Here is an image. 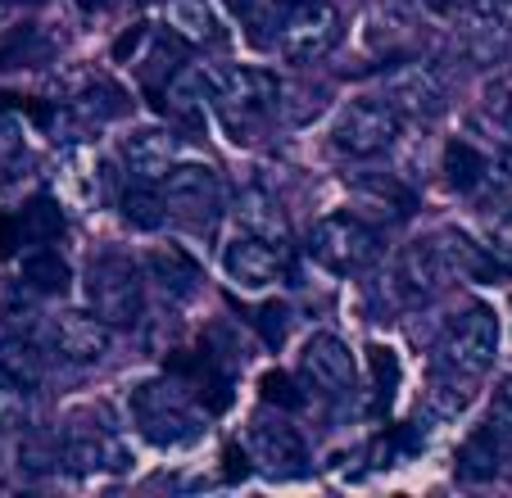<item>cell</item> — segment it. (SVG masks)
Returning a JSON list of instances; mask_svg holds the SVG:
<instances>
[{
	"instance_id": "7",
	"label": "cell",
	"mask_w": 512,
	"mask_h": 498,
	"mask_svg": "<svg viewBox=\"0 0 512 498\" xmlns=\"http://www.w3.org/2000/svg\"><path fill=\"white\" fill-rule=\"evenodd\" d=\"M340 46V10L327 0H300L281 14L277 50L290 64H313Z\"/></svg>"
},
{
	"instance_id": "42",
	"label": "cell",
	"mask_w": 512,
	"mask_h": 498,
	"mask_svg": "<svg viewBox=\"0 0 512 498\" xmlns=\"http://www.w3.org/2000/svg\"><path fill=\"white\" fill-rule=\"evenodd\" d=\"M14 5H19V0H0V14H5V10H14Z\"/></svg>"
},
{
	"instance_id": "30",
	"label": "cell",
	"mask_w": 512,
	"mask_h": 498,
	"mask_svg": "<svg viewBox=\"0 0 512 498\" xmlns=\"http://www.w3.org/2000/svg\"><path fill=\"white\" fill-rule=\"evenodd\" d=\"M503 46H508V28H503L499 19L467 23V55H472L476 64H490V59H499Z\"/></svg>"
},
{
	"instance_id": "1",
	"label": "cell",
	"mask_w": 512,
	"mask_h": 498,
	"mask_svg": "<svg viewBox=\"0 0 512 498\" xmlns=\"http://www.w3.org/2000/svg\"><path fill=\"white\" fill-rule=\"evenodd\" d=\"M132 417L141 435L159 449H177V444H195L204 435V408L182 381H141L132 390Z\"/></svg>"
},
{
	"instance_id": "36",
	"label": "cell",
	"mask_w": 512,
	"mask_h": 498,
	"mask_svg": "<svg viewBox=\"0 0 512 498\" xmlns=\"http://www.w3.org/2000/svg\"><path fill=\"white\" fill-rule=\"evenodd\" d=\"M28 154V141H23V127L14 118H0V168L5 163H19Z\"/></svg>"
},
{
	"instance_id": "6",
	"label": "cell",
	"mask_w": 512,
	"mask_h": 498,
	"mask_svg": "<svg viewBox=\"0 0 512 498\" xmlns=\"http://www.w3.org/2000/svg\"><path fill=\"white\" fill-rule=\"evenodd\" d=\"M309 254L336 277H354V272L372 268V259L381 254V240L368 222L349 218V213H331L309 231Z\"/></svg>"
},
{
	"instance_id": "11",
	"label": "cell",
	"mask_w": 512,
	"mask_h": 498,
	"mask_svg": "<svg viewBox=\"0 0 512 498\" xmlns=\"http://www.w3.org/2000/svg\"><path fill=\"white\" fill-rule=\"evenodd\" d=\"M245 453L259 471L268 476H304L309 467V444L295 426L277 422V417H254L245 426Z\"/></svg>"
},
{
	"instance_id": "2",
	"label": "cell",
	"mask_w": 512,
	"mask_h": 498,
	"mask_svg": "<svg viewBox=\"0 0 512 498\" xmlns=\"http://www.w3.org/2000/svg\"><path fill=\"white\" fill-rule=\"evenodd\" d=\"M213 109H218V123L232 132V141H250L259 132V123L272 114L277 105V77L268 68H223L213 77Z\"/></svg>"
},
{
	"instance_id": "27",
	"label": "cell",
	"mask_w": 512,
	"mask_h": 498,
	"mask_svg": "<svg viewBox=\"0 0 512 498\" xmlns=\"http://www.w3.org/2000/svg\"><path fill=\"white\" fill-rule=\"evenodd\" d=\"M182 59H186V50H182V37L177 32H159L155 41H150V55H145V64H141V82H145V91H164L168 87V77L182 68Z\"/></svg>"
},
{
	"instance_id": "35",
	"label": "cell",
	"mask_w": 512,
	"mask_h": 498,
	"mask_svg": "<svg viewBox=\"0 0 512 498\" xmlns=\"http://www.w3.org/2000/svg\"><path fill=\"white\" fill-rule=\"evenodd\" d=\"M485 426H494V431H499L503 440L512 444V376H503L499 390H494V399H490V417H485Z\"/></svg>"
},
{
	"instance_id": "34",
	"label": "cell",
	"mask_w": 512,
	"mask_h": 498,
	"mask_svg": "<svg viewBox=\"0 0 512 498\" xmlns=\"http://www.w3.org/2000/svg\"><path fill=\"white\" fill-rule=\"evenodd\" d=\"M259 390H263V399L277 403V408H300V403H304V394H300V385H295V376H286V372H268Z\"/></svg>"
},
{
	"instance_id": "5",
	"label": "cell",
	"mask_w": 512,
	"mask_h": 498,
	"mask_svg": "<svg viewBox=\"0 0 512 498\" xmlns=\"http://www.w3.org/2000/svg\"><path fill=\"white\" fill-rule=\"evenodd\" d=\"M494 354H499V317H494V308L472 304L458 317H449L445 340H440V367L476 381V376L490 372Z\"/></svg>"
},
{
	"instance_id": "19",
	"label": "cell",
	"mask_w": 512,
	"mask_h": 498,
	"mask_svg": "<svg viewBox=\"0 0 512 498\" xmlns=\"http://www.w3.org/2000/svg\"><path fill=\"white\" fill-rule=\"evenodd\" d=\"M508 449L512 444L503 440L494 426H476L463 440V449H458V480H463V485H485V480H494L503 471V462H508Z\"/></svg>"
},
{
	"instance_id": "22",
	"label": "cell",
	"mask_w": 512,
	"mask_h": 498,
	"mask_svg": "<svg viewBox=\"0 0 512 498\" xmlns=\"http://www.w3.org/2000/svg\"><path fill=\"white\" fill-rule=\"evenodd\" d=\"M168 32L186 41V46H209L218 41V19H213L209 0H168Z\"/></svg>"
},
{
	"instance_id": "23",
	"label": "cell",
	"mask_w": 512,
	"mask_h": 498,
	"mask_svg": "<svg viewBox=\"0 0 512 498\" xmlns=\"http://www.w3.org/2000/svg\"><path fill=\"white\" fill-rule=\"evenodd\" d=\"M55 50H59V41L46 37V28H14L10 37L0 41V68H5V73H14V68H37V64H46Z\"/></svg>"
},
{
	"instance_id": "41",
	"label": "cell",
	"mask_w": 512,
	"mask_h": 498,
	"mask_svg": "<svg viewBox=\"0 0 512 498\" xmlns=\"http://www.w3.org/2000/svg\"><path fill=\"white\" fill-rule=\"evenodd\" d=\"M503 127H508V136H512V100L503 105Z\"/></svg>"
},
{
	"instance_id": "20",
	"label": "cell",
	"mask_w": 512,
	"mask_h": 498,
	"mask_svg": "<svg viewBox=\"0 0 512 498\" xmlns=\"http://www.w3.org/2000/svg\"><path fill=\"white\" fill-rule=\"evenodd\" d=\"M159 96H164V109L177 118V123H195L200 109H204V100L213 96V77L200 73V68H177Z\"/></svg>"
},
{
	"instance_id": "14",
	"label": "cell",
	"mask_w": 512,
	"mask_h": 498,
	"mask_svg": "<svg viewBox=\"0 0 512 498\" xmlns=\"http://www.w3.org/2000/svg\"><path fill=\"white\" fill-rule=\"evenodd\" d=\"M118 159H123V168H127L132 182L159 186L168 177V168L177 163V136L168 132V127H136V132L123 136Z\"/></svg>"
},
{
	"instance_id": "3",
	"label": "cell",
	"mask_w": 512,
	"mask_h": 498,
	"mask_svg": "<svg viewBox=\"0 0 512 498\" xmlns=\"http://www.w3.org/2000/svg\"><path fill=\"white\" fill-rule=\"evenodd\" d=\"M87 304L100 322L109 326H136L145 308V277L127 254L100 249L87 263Z\"/></svg>"
},
{
	"instance_id": "4",
	"label": "cell",
	"mask_w": 512,
	"mask_h": 498,
	"mask_svg": "<svg viewBox=\"0 0 512 498\" xmlns=\"http://www.w3.org/2000/svg\"><path fill=\"white\" fill-rule=\"evenodd\" d=\"M399 127H404V114L386 100H345L340 114L331 118V145L354 159H372L399 141Z\"/></svg>"
},
{
	"instance_id": "18",
	"label": "cell",
	"mask_w": 512,
	"mask_h": 498,
	"mask_svg": "<svg viewBox=\"0 0 512 498\" xmlns=\"http://www.w3.org/2000/svg\"><path fill=\"white\" fill-rule=\"evenodd\" d=\"M55 191L64 195L73 209H91V204L100 200V191H105V177H100V159L87 150V145H78V150H68L64 159H59Z\"/></svg>"
},
{
	"instance_id": "37",
	"label": "cell",
	"mask_w": 512,
	"mask_h": 498,
	"mask_svg": "<svg viewBox=\"0 0 512 498\" xmlns=\"http://www.w3.org/2000/svg\"><path fill=\"white\" fill-rule=\"evenodd\" d=\"M490 249H494V259H499L503 268H512V213L499 218V227H494V236H490Z\"/></svg>"
},
{
	"instance_id": "40",
	"label": "cell",
	"mask_w": 512,
	"mask_h": 498,
	"mask_svg": "<svg viewBox=\"0 0 512 498\" xmlns=\"http://www.w3.org/2000/svg\"><path fill=\"white\" fill-rule=\"evenodd\" d=\"M494 19H499L503 28L512 32V0H494Z\"/></svg>"
},
{
	"instance_id": "39",
	"label": "cell",
	"mask_w": 512,
	"mask_h": 498,
	"mask_svg": "<svg viewBox=\"0 0 512 498\" xmlns=\"http://www.w3.org/2000/svg\"><path fill=\"white\" fill-rule=\"evenodd\" d=\"M254 5H259V0H223V10H227V14H236V19H250Z\"/></svg>"
},
{
	"instance_id": "16",
	"label": "cell",
	"mask_w": 512,
	"mask_h": 498,
	"mask_svg": "<svg viewBox=\"0 0 512 498\" xmlns=\"http://www.w3.org/2000/svg\"><path fill=\"white\" fill-rule=\"evenodd\" d=\"M386 105H395L399 114H413V118H426L435 109L445 105V87L440 77L431 73L426 64H399L395 73L386 77Z\"/></svg>"
},
{
	"instance_id": "33",
	"label": "cell",
	"mask_w": 512,
	"mask_h": 498,
	"mask_svg": "<svg viewBox=\"0 0 512 498\" xmlns=\"http://www.w3.org/2000/svg\"><path fill=\"white\" fill-rule=\"evenodd\" d=\"M55 453H59V440H50V435H28V440H23V471H32V476H37V471H50L55 467Z\"/></svg>"
},
{
	"instance_id": "31",
	"label": "cell",
	"mask_w": 512,
	"mask_h": 498,
	"mask_svg": "<svg viewBox=\"0 0 512 498\" xmlns=\"http://www.w3.org/2000/svg\"><path fill=\"white\" fill-rule=\"evenodd\" d=\"M28 426V394L19 381L0 376V435H19Z\"/></svg>"
},
{
	"instance_id": "13",
	"label": "cell",
	"mask_w": 512,
	"mask_h": 498,
	"mask_svg": "<svg viewBox=\"0 0 512 498\" xmlns=\"http://www.w3.org/2000/svg\"><path fill=\"white\" fill-rule=\"evenodd\" d=\"M64 236V209L55 195H32L19 213L0 218V259L19 254V245H55Z\"/></svg>"
},
{
	"instance_id": "15",
	"label": "cell",
	"mask_w": 512,
	"mask_h": 498,
	"mask_svg": "<svg viewBox=\"0 0 512 498\" xmlns=\"http://www.w3.org/2000/svg\"><path fill=\"white\" fill-rule=\"evenodd\" d=\"M50 345L68 363L91 367L109 354V322H100L96 313H59L50 322Z\"/></svg>"
},
{
	"instance_id": "38",
	"label": "cell",
	"mask_w": 512,
	"mask_h": 498,
	"mask_svg": "<svg viewBox=\"0 0 512 498\" xmlns=\"http://www.w3.org/2000/svg\"><path fill=\"white\" fill-rule=\"evenodd\" d=\"M435 14H467V10H476L481 0H426Z\"/></svg>"
},
{
	"instance_id": "9",
	"label": "cell",
	"mask_w": 512,
	"mask_h": 498,
	"mask_svg": "<svg viewBox=\"0 0 512 498\" xmlns=\"http://www.w3.org/2000/svg\"><path fill=\"white\" fill-rule=\"evenodd\" d=\"M454 254H449V240L445 236H422L399 254V268H395V290L404 304H426V299L440 295L449 277H454Z\"/></svg>"
},
{
	"instance_id": "29",
	"label": "cell",
	"mask_w": 512,
	"mask_h": 498,
	"mask_svg": "<svg viewBox=\"0 0 512 498\" xmlns=\"http://www.w3.org/2000/svg\"><path fill=\"white\" fill-rule=\"evenodd\" d=\"M123 218H127V227H136V231H155V227H164V222H168V213H164V195H159L150 182H136L132 191L123 195Z\"/></svg>"
},
{
	"instance_id": "12",
	"label": "cell",
	"mask_w": 512,
	"mask_h": 498,
	"mask_svg": "<svg viewBox=\"0 0 512 498\" xmlns=\"http://www.w3.org/2000/svg\"><path fill=\"white\" fill-rule=\"evenodd\" d=\"M300 372L322 399H345L358 381V363L349 354V345L331 331H318V336L304 340L300 349Z\"/></svg>"
},
{
	"instance_id": "8",
	"label": "cell",
	"mask_w": 512,
	"mask_h": 498,
	"mask_svg": "<svg viewBox=\"0 0 512 498\" xmlns=\"http://www.w3.org/2000/svg\"><path fill=\"white\" fill-rule=\"evenodd\" d=\"M164 213L186 227H209L223 213V182L209 163H173L164 177Z\"/></svg>"
},
{
	"instance_id": "32",
	"label": "cell",
	"mask_w": 512,
	"mask_h": 498,
	"mask_svg": "<svg viewBox=\"0 0 512 498\" xmlns=\"http://www.w3.org/2000/svg\"><path fill=\"white\" fill-rule=\"evenodd\" d=\"M368 363H372V372H377V399H381V408H386V403L395 399L399 363H395V354H390L386 345H372V349H368Z\"/></svg>"
},
{
	"instance_id": "10",
	"label": "cell",
	"mask_w": 512,
	"mask_h": 498,
	"mask_svg": "<svg viewBox=\"0 0 512 498\" xmlns=\"http://www.w3.org/2000/svg\"><path fill=\"white\" fill-rule=\"evenodd\" d=\"M223 268L241 290H268L286 272V245L263 231H236L223 249Z\"/></svg>"
},
{
	"instance_id": "17",
	"label": "cell",
	"mask_w": 512,
	"mask_h": 498,
	"mask_svg": "<svg viewBox=\"0 0 512 498\" xmlns=\"http://www.w3.org/2000/svg\"><path fill=\"white\" fill-rule=\"evenodd\" d=\"M145 277H150V286L164 299H191L195 286H200V263L177 245H159L145 259Z\"/></svg>"
},
{
	"instance_id": "26",
	"label": "cell",
	"mask_w": 512,
	"mask_h": 498,
	"mask_svg": "<svg viewBox=\"0 0 512 498\" xmlns=\"http://www.w3.org/2000/svg\"><path fill=\"white\" fill-rule=\"evenodd\" d=\"M127 114V91L123 87H91V91H82L78 100H73V109H68V118L78 127H100V123H109V118H123Z\"/></svg>"
},
{
	"instance_id": "21",
	"label": "cell",
	"mask_w": 512,
	"mask_h": 498,
	"mask_svg": "<svg viewBox=\"0 0 512 498\" xmlns=\"http://www.w3.org/2000/svg\"><path fill=\"white\" fill-rule=\"evenodd\" d=\"M19 281L32 290V295L50 299V295H64V290L73 286V268H68L50 245H32V254L23 259V277Z\"/></svg>"
},
{
	"instance_id": "25",
	"label": "cell",
	"mask_w": 512,
	"mask_h": 498,
	"mask_svg": "<svg viewBox=\"0 0 512 498\" xmlns=\"http://www.w3.org/2000/svg\"><path fill=\"white\" fill-rule=\"evenodd\" d=\"M440 173H445V182L454 186V191H476V186L490 177V163H485V154L476 150V145L449 141L445 159H440Z\"/></svg>"
},
{
	"instance_id": "28",
	"label": "cell",
	"mask_w": 512,
	"mask_h": 498,
	"mask_svg": "<svg viewBox=\"0 0 512 498\" xmlns=\"http://www.w3.org/2000/svg\"><path fill=\"white\" fill-rule=\"evenodd\" d=\"M404 32H408V10L399 5V0H390V5H377V10L368 14V23H363V41H368L377 55L395 50L399 41H404Z\"/></svg>"
},
{
	"instance_id": "24",
	"label": "cell",
	"mask_w": 512,
	"mask_h": 498,
	"mask_svg": "<svg viewBox=\"0 0 512 498\" xmlns=\"http://www.w3.org/2000/svg\"><path fill=\"white\" fill-rule=\"evenodd\" d=\"M467 403H472V376H458L449 367H440V376L426 390V417H440V422H454L463 417Z\"/></svg>"
}]
</instances>
